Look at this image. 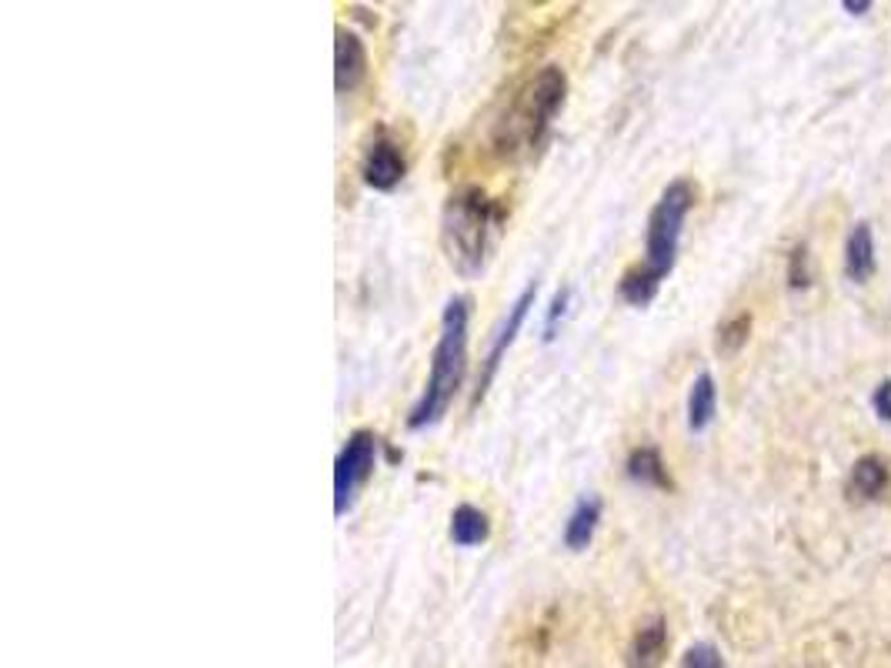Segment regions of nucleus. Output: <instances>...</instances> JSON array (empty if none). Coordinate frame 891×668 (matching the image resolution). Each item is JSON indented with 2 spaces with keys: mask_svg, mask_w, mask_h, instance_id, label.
Wrapping results in <instances>:
<instances>
[{
  "mask_svg": "<svg viewBox=\"0 0 891 668\" xmlns=\"http://www.w3.org/2000/svg\"><path fill=\"white\" fill-rule=\"evenodd\" d=\"M468 325H471V301L465 295H455L441 311V331L431 351L427 381L421 388V397L407 412L411 432H427L448 415L452 401L468 374Z\"/></svg>",
  "mask_w": 891,
  "mask_h": 668,
  "instance_id": "1",
  "label": "nucleus"
},
{
  "mask_svg": "<svg viewBox=\"0 0 891 668\" xmlns=\"http://www.w3.org/2000/svg\"><path fill=\"white\" fill-rule=\"evenodd\" d=\"M568 97V77L558 64L541 67L508 104L505 117L495 124V151L505 161H528L534 158Z\"/></svg>",
  "mask_w": 891,
  "mask_h": 668,
  "instance_id": "2",
  "label": "nucleus"
},
{
  "mask_svg": "<svg viewBox=\"0 0 891 668\" xmlns=\"http://www.w3.org/2000/svg\"><path fill=\"white\" fill-rule=\"evenodd\" d=\"M505 224V208L481 188H458L441 218V244L462 278H478L491 257L495 237Z\"/></svg>",
  "mask_w": 891,
  "mask_h": 668,
  "instance_id": "3",
  "label": "nucleus"
},
{
  "mask_svg": "<svg viewBox=\"0 0 891 668\" xmlns=\"http://www.w3.org/2000/svg\"><path fill=\"white\" fill-rule=\"evenodd\" d=\"M694 204V184L678 178L671 181L658 204L651 208L648 214V231H645V272L655 278V282H665L671 275V267L678 261V244H681V227H685V218Z\"/></svg>",
  "mask_w": 891,
  "mask_h": 668,
  "instance_id": "4",
  "label": "nucleus"
},
{
  "mask_svg": "<svg viewBox=\"0 0 891 668\" xmlns=\"http://www.w3.org/2000/svg\"><path fill=\"white\" fill-rule=\"evenodd\" d=\"M378 448H381V438L368 428H358L348 435L344 448L338 452L335 458V515L338 518H344L354 508L361 488L374 475Z\"/></svg>",
  "mask_w": 891,
  "mask_h": 668,
  "instance_id": "5",
  "label": "nucleus"
},
{
  "mask_svg": "<svg viewBox=\"0 0 891 668\" xmlns=\"http://www.w3.org/2000/svg\"><path fill=\"white\" fill-rule=\"evenodd\" d=\"M534 298H538V285L531 282V285L515 298V305L505 311L501 325L495 328L491 344H488V354H485V368H481V374H478V388H475L471 405H478V401L485 397V391L491 388V381H495V374H498V368H501V358L508 354V348L515 344V338L521 335V328H524V321H528V311L534 308Z\"/></svg>",
  "mask_w": 891,
  "mask_h": 668,
  "instance_id": "6",
  "label": "nucleus"
},
{
  "mask_svg": "<svg viewBox=\"0 0 891 668\" xmlns=\"http://www.w3.org/2000/svg\"><path fill=\"white\" fill-rule=\"evenodd\" d=\"M404 155L397 148V141H391L388 134H378V138L368 145L364 161H361V178L371 191L378 194H391L401 181H404Z\"/></svg>",
  "mask_w": 891,
  "mask_h": 668,
  "instance_id": "7",
  "label": "nucleus"
},
{
  "mask_svg": "<svg viewBox=\"0 0 891 668\" xmlns=\"http://www.w3.org/2000/svg\"><path fill=\"white\" fill-rule=\"evenodd\" d=\"M368 67L371 64H368L364 41L351 28L338 24V31H335V87H338V94L358 91L361 81L368 77Z\"/></svg>",
  "mask_w": 891,
  "mask_h": 668,
  "instance_id": "8",
  "label": "nucleus"
},
{
  "mask_svg": "<svg viewBox=\"0 0 891 668\" xmlns=\"http://www.w3.org/2000/svg\"><path fill=\"white\" fill-rule=\"evenodd\" d=\"M602 521V498L598 495H581L564 521L561 542L568 552H584L594 542V531H598Z\"/></svg>",
  "mask_w": 891,
  "mask_h": 668,
  "instance_id": "9",
  "label": "nucleus"
},
{
  "mask_svg": "<svg viewBox=\"0 0 891 668\" xmlns=\"http://www.w3.org/2000/svg\"><path fill=\"white\" fill-rule=\"evenodd\" d=\"M668 655V625L665 618H651L645 622L628 648V665L632 668H658Z\"/></svg>",
  "mask_w": 891,
  "mask_h": 668,
  "instance_id": "10",
  "label": "nucleus"
},
{
  "mask_svg": "<svg viewBox=\"0 0 891 668\" xmlns=\"http://www.w3.org/2000/svg\"><path fill=\"white\" fill-rule=\"evenodd\" d=\"M448 539L458 549H478L491 539V521L478 505H458L452 511V524H448Z\"/></svg>",
  "mask_w": 891,
  "mask_h": 668,
  "instance_id": "11",
  "label": "nucleus"
},
{
  "mask_svg": "<svg viewBox=\"0 0 891 668\" xmlns=\"http://www.w3.org/2000/svg\"><path fill=\"white\" fill-rule=\"evenodd\" d=\"M845 275L861 285L874 275V237L868 224H855L845 244Z\"/></svg>",
  "mask_w": 891,
  "mask_h": 668,
  "instance_id": "12",
  "label": "nucleus"
},
{
  "mask_svg": "<svg viewBox=\"0 0 891 668\" xmlns=\"http://www.w3.org/2000/svg\"><path fill=\"white\" fill-rule=\"evenodd\" d=\"M628 478L641 488H671V475H668V465L661 458L658 448L651 445H641L628 455V465H625Z\"/></svg>",
  "mask_w": 891,
  "mask_h": 668,
  "instance_id": "13",
  "label": "nucleus"
},
{
  "mask_svg": "<svg viewBox=\"0 0 891 668\" xmlns=\"http://www.w3.org/2000/svg\"><path fill=\"white\" fill-rule=\"evenodd\" d=\"M714 412H718V388H714V378L701 371L688 391V428L694 435L704 432L714 422Z\"/></svg>",
  "mask_w": 891,
  "mask_h": 668,
  "instance_id": "14",
  "label": "nucleus"
},
{
  "mask_svg": "<svg viewBox=\"0 0 891 668\" xmlns=\"http://www.w3.org/2000/svg\"><path fill=\"white\" fill-rule=\"evenodd\" d=\"M658 288H661V282H655L641 264L632 267V272H625V278L618 282V295L632 308H648L658 298Z\"/></svg>",
  "mask_w": 891,
  "mask_h": 668,
  "instance_id": "15",
  "label": "nucleus"
},
{
  "mask_svg": "<svg viewBox=\"0 0 891 668\" xmlns=\"http://www.w3.org/2000/svg\"><path fill=\"white\" fill-rule=\"evenodd\" d=\"M851 485H855V491H861L865 498H878V495L884 491V485H888V468H884V462H881L878 455H865V458L855 465V471H851Z\"/></svg>",
  "mask_w": 891,
  "mask_h": 668,
  "instance_id": "16",
  "label": "nucleus"
},
{
  "mask_svg": "<svg viewBox=\"0 0 891 668\" xmlns=\"http://www.w3.org/2000/svg\"><path fill=\"white\" fill-rule=\"evenodd\" d=\"M749 331H752V315H738L734 321H728L724 328H721V338H718V348L721 351H738L741 344L749 341Z\"/></svg>",
  "mask_w": 891,
  "mask_h": 668,
  "instance_id": "17",
  "label": "nucleus"
},
{
  "mask_svg": "<svg viewBox=\"0 0 891 668\" xmlns=\"http://www.w3.org/2000/svg\"><path fill=\"white\" fill-rule=\"evenodd\" d=\"M681 668H724V658L711 642H698L685 651Z\"/></svg>",
  "mask_w": 891,
  "mask_h": 668,
  "instance_id": "18",
  "label": "nucleus"
},
{
  "mask_svg": "<svg viewBox=\"0 0 891 668\" xmlns=\"http://www.w3.org/2000/svg\"><path fill=\"white\" fill-rule=\"evenodd\" d=\"M788 282L792 288H808L812 285V275H808V247L798 244L788 257Z\"/></svg>",
  "mask_w": 891,
  "mask_h": 668,
  "instance_id": "19",
  "label": "nucleus"
},
{
  "mask_svg": "<svg viewBox=\"0 0 891 668\" xmlns=\"http://www.w3.org/2000/svg\"><path fill=\"white\" fill-rule=\"evenodd\" d=\"M568 301H571V288H558V291H554V298H551V305H548V315H544V341H551V338H554L558 321L568 315Z\"/></svg>",
  "mask_w": 891,
  "mask_h": 668,
  "instance_id": "20",
  "label": "nucleus"
},
{
  "mask_svg": "<svg viewBox=\"0 0 891 668\" xmlns=\"http://www.w3.org/2000/svg\"><path fill=\"white\" fill-rule=\"evenodd\" d=\"M874 412L881 422H891V381H881L874 391Z\"/></svg>",
  "mask_w": 891,
  "mask_h": 668,
  "instance_id": "21",
  "label": "nucleus"
},
{
  "mask_svg": "<svg viewBox=\"0 0 891 668\" xmlns=\"http://www.w3.org/2000/svg\"><path fill=\"white\" fill-rule=\"evenodd\" d=\"M868 8H871L868 0H845V11H851V14H865Z\"/></svg>",
  "mask_w": 891,
  "mask_h": 668,
  "instance_id": "22",
  "label": "nucleus"
}]
</instances>
